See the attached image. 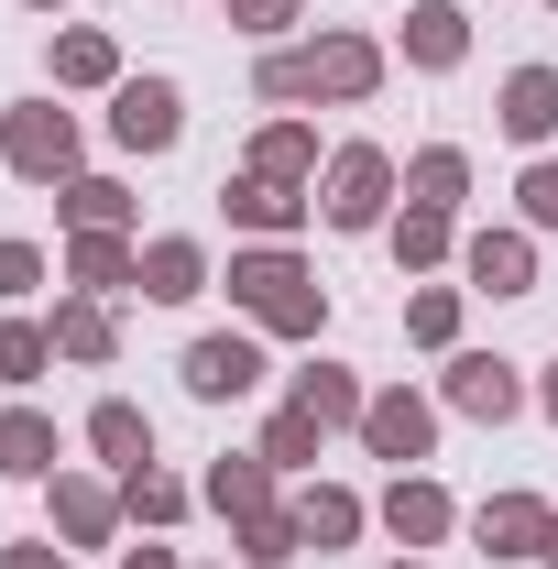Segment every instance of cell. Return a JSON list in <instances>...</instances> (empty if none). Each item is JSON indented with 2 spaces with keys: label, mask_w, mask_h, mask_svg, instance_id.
Returning a JSON list of instances; mask_svg holds the SVG:
<instances>
[{
  "label": "cell",
  "mask_w": 558,
  "mask_h": 569,
  "mask_svg": "<svg viewBox=\"0 0 558 569\" xmlns=\"http://www.w3.org/2000/svg\"><path fill=\"white\" fill-rule=\"evenodd\" d=\"M230 307L263 329V340H318L329 329V284L296 241H241L230 252Z\"/></svg>",
  "instance_id": "cell-1"
},
{
  "label": "cell",
  "mask_w": 558,
  "mask_h": 569,
  "mask_svg": "<svg viewBox=\"0 0 558 569\" xmlns=\"http://www.w3.org/2000/svg\"><path fill=\"white\" fill-rule=\"evenodd\" d=\"M395 198H406V164H395L383 142H340V153L318 164V219H329V230H383Z\"/></svg>",
  "instance_id": "cell-2"
},
{
  "label": "cell",
  "mask_w": 558,
  "mask_h": 569,
  "mask_svg": "<svg viewBox=\"0 0 558 569\" xmlns=\"http://www.w3.org/2000/svg\"><path fill=\"white\" fill-rule=\"evenodd\" d=\"M77 153H88L77 110H56V99H22V110H0V164H11L22 187H67V176H88Z\"/></svg>",
  "instance_id": "cell-3"
},
{
  "label": "cell",
  "mask_w": 558,
  "mask_h": 569,
  "mask_svg": "<svg viewBox=\"0 0 558 569\" xmlns=\"http://www.w3.org/2000/svg\"><path fill=\"white\" fill-rule=\"evenodd\" d=\"M110 142L121 153H176L187 142V88L176 77H121L110 88Z\"/></svg>",
  "instance_id": "cell-4"
},
{
  "label": "cell",
  "mask_w": 558,
  "mask_h": 569,
  "mask_svg": "<svg viewBox=\"0 0 558 569\" xmlns=\"http://www.w3.org/2000/svg\"><path fill=\"white\" fill-rule=\"evenodd\" d=\"M176 372H187V395H198V406H241V395L263 383V329H198Z\"/></svg>",
  "instance_id": "cell-5"
},
{
  "label": "cell",
  "mask_w": 558,
  "mask_h": 569,
  "mask_svg": "<svg viewBox=\"0 0 558 569\" xmlns=\"http://www.w3.org/2000/svg\"><path fill=\"white\" fill-rule=\"evenodd\" d=\"M350 438H361L372 460H395V471H417L427 449H438V406H427L417 383H383V395L361 406V427H350Z\"/></svg>",
  "instance_id": "cell-6"
},
{
  "label": "cell",
  "mask_w": 558,
  "mask_h": 569,
  "mask_svg": "<svg viewBox=\"0 0 558 569\" xmlns=\"http://www.w3.org/2000/svg\"><path fill=\"white\" fill-rule=\"evenodd\" d=\"M438 406L471 417V427H504V417H526V383H515V361H504V351H449Z\"/></svg>",
  "instance_id": "cell-7"
},
{
  "label": "cell",
  "mask_w": 558,
  "mask_h": 569,
  "mask_svg": "<svg viewBox=\"0 0 558 569\" xmlns=\"http://www.w3.org/2000/svg\"><path fill=\"white\" fill-rule=\"evenodd\" d=\"M296 56H307V99H340V110H361V99H372V88H383V67H395V56H383V44H372V33H318V44H296Z\"/></svg>",
  "instance_id": "cell-8"
},
{
  "label": "cell",
  "mask_w": 558,
  "mask_h": 569,
  "mask_svg": "<svg viewBox=\"0 0 558 569\" xmlns=\"http://www.w3.org/2000/svg\"><path fill=\"white\" fill-rule=\"evenodd\" d=\"M219 209H230V230H252V241H296L307 219H318V187H285V176H230L219 187Z\"/></svg>",
  "instance_id": "cell-9"
},
{
  "label": "cell",
  "mask_w": 558,
  "mask_h": 569,
  "mask_svg": "<svg viewBox=\"0 0 558 569\" xmlns=\"http://www.w3.org/2000/svg\"><path fill=\"white\" fill-rule=\"evenodd\" d=\"M460 274L471 296H537V230H515V219H492L460 241Z\"/></svg>",
  "instance_id": "cell-10"
},
{
  "label": "cell",
  "mask_w": 558,
  "mask_h": 569,
  "mask_svg": "<svg viewBox=\"0 0 558 569\" xmlns=\"http://www.w3.org/2000/svg\"><path fill=\"white\" fill-rule=\"evenodd\" d=\"M44 526H56L67 548H110V526H121V482H99V471H56V482H44Z\"/></svg>",
  "instance_id": "cell-11"
},
{
  "label": "cell",
  "mask_w": 558,
  "mask_h": 569,
  "mask_svg": "<svg viewBox=\"0 0 558 569\" xmlns=\"http://www.w3.org/2000/svg\"><path fill=\"white\" fill-rule=\"evenodd\" d=\"M275 482H285V471L263 460V449H219V460H209V482H198V503H209L219 526H252V515H275V503H285Z\"/></svg>",
  "instance_id": "cell-12"
},
{
  "label": "cell",
  "mask_w": 558,
  "mask_h": 569,
  "mask_svg": "<svg viewBox=\"0 0 558 569\" xmlns=\"http://www.w3.org/2000/svg\"><path fill=\"white\" fill-rule=\"evenodd\" d=\"M372 515H383V537H395V548H438V537L460 526V503H449V482H427V471H395Z\"/></svg>",
  "instance_id": "cell-13"
},
{
  "label": "cell",
  "mask_w": 558,
  "mask_h": 569,
  "mask_svg": "<svg viewBox=\"0 0 558 569\" xmlns=\"http://www.w3.org/2000/svg\"><path fill=\"white\" fill-rule=\"evenodd\" d=\"M67 284L77 296H142V241L132 230H67Z\"/></svg>",
  "instance_id": "cell-14"
},
{
  "label": "cell",
  "mask_w": 558,
  "mask_h": 569,
  "mask_svg": "<svg viewBox=\"0 0 558 569\" xmlns=\"http://www.w3.org/2000/svg\"><path fill=\"white\" fill-rule=\"evenodd\" d=\"M285 406H307V417H318L329 438H340V427H361V406H372V383H361L350 361H296V372H285Z\"/></svg>",
  "instance_id": "cell-15"
},
{
  "label": "cell",
  "mask_w": 558,
  "mask_h": 569,
  "mask_svg": "<svg viewBox=\"0 0 558 569\" xmlns=\"http://www.w3.org/2000/svg\"><path fill=\"white\" fill-rule=\"evenodd\" d=\"M56 361H77V372H110L121 361V318H110V296H56Z\"/></svg>",
  "instance_id": "cell-16"
},
{
  "label": "cell",
  "mask_w": 558,
  "mask_h": 569,
  "mask_svg": "<svg viewBox=\"0 0 558 569\" xmlns=\"http://www.w3.org/2000/svg\"><path fill=\"white\" fill-rule=\"evenodd\" d=\"M548 493H482L471 503V537H482V559H537V537H548Z\"/></svg>",
  "instance_id": "cell-17"
},
{
  "label": "cell",
  "mask_w": 558,
  "mask_h": 569,
  "mask_svg": "<svg viewBox=\"0 0 558 569\" xmlns=\"http://www.w3.org/2000/svg\"><path fill=\"white\" fill-rule=\"evenodd\" d=\"M492 121H504V142L548 153V132H558V67H515L504 88H492Z\"/></svg>",
  "instance_id": "cell-18"
},
{
  "label": "cell",
  "mask_w": 558,
  "mask_h": 569,
  "mask_svg": "<svg viewBox=\"0 0 558 569\" xmlns=\"http://www.w3.org/2000/svg\"><path fill=\"white\" fill-rule=\"evenodd\" d=\"M67 471V438L44 406H0V482H56Z\"/></svg>",
  "instance_id": "cell-19"
},
{
  "label": "cell",
  "mask_w": 558,
  "mask_h": 569,
  "mask_svg": "<svg viewBox=\"0 0 558 569\" xmlns=\"http://www.w3.org/2000/svg\"><path fill=\"white\" fill-rule=\"evenodd\" d=\"M395 44H406V67H417V77H449L460 56H471V11H460V0H417Z\"/></svg>",
  "instance_id": "cell-20"
},
{
  "label": "cell",
  "mask_w": 558,
  "mask_h": 569,
  "mask_svg": "<svg viewBox=\"0 0 558 569\" xmlns=\"http://www.w3.org/2000/svg\"><path fill=\"white\" fill-rule=\"evenodd\" d=\"M142 296H153V307H198V296H209V241H187V230L142 241Z\"/></svg>",
  "instance_id": "cell-21"
},
{
  "label": "cell",
  "mask_w": 558,
  "mask_h": 569,
  "mask_svg": "<svg viewBox=\"0 0 558 569\" xmlns=\"http://www.w3.org/2000/svg\"><path fill=\"white\" fill-rule=\"evenodd\" d=\"M383 241H395V263H406V274H438V263H460V219H449V209H417V198L383 219Z\"/></svg>",
  "instance_id": "cell-22"
},
{
  "label": "cell",
  "mask_w": 558,
  "mask_h": 569,
  "mask_svg": "<svg viewBox=\"0 0 558 569\" xmlns=\"http://www.w3.org/2000/svg\"><path fill=\"white\" fill-rule=\"evenodd\" d=\"M44 67H56V88H121V44H110V33H99V22H67V33H56V44H44Z\"/></svg>",
  "instance_id": "cell-23"
},
{
  "label": "cell",
  "mask_w": 558,
  "mask_h": 569,
  "mask_svg": "<svg viewBox=\"0 0 558 569\" xmlns=\"http://www.w3.org/2000/svg\"><path fill=\"white\" fill-rule=\"evenodd\" d=\"M88 449H99L110 471H142V460H153V417H142L132 395H99V406H88Z\"/></svg>",
  "instance_id": "cell-24"
},
{
  "label": "cell",
  "mask_w": 558,
  "mask_h": 569,
  "mask_svg": "<svg viewBox=\"0 0 558 569\" xmlns=\"http://www.w3.org/2000/svg\"><path fill=\"white\" fill-rule=\"evenodd\" d=\"M296 526H307V548L329 559V548H350V537L372 526V503L350 493V482H307V493H296Z\"/></svg>",
  "instance_id": "cell-25"
},
{
  "label": "cell",
  "mask_w": 558,
  "mask_h": 569,
  "mask_svg": "<svg viewBox=\"0 0 558 569\" xmlns=\"http://www.w3.org/2000/svg\"><path fill=\"white\" fill-rule=\"evenodd\" d=\"M121 515L165 537V526H187V515H198V482H176V471H153V460H142V471H121Z\"/></svg>",
  "instance_id": "cell-26"
},
{
  "label": "cell",
  "mask_w": 558,
  "mask_h": 569,
  "mask_svg": "<svg viewBox=\"0 0 558 569\" xmlns=\"http://www.w3.org/2000/svg\"><path fill=\"white\" fill-rule=\"evenodd\" d=\"M241 164H252V176H285V187H318V132H307V121H263Z\"/></svg>",
  "instance_id": "cell-27"
},
{
  "label": "cell",
  "mask_w": 558,
  "mask_h": 569,
  "mask_svg": "<svg viewBox=\"0 0 558 569\" xmlns=\"http://www.w3.org/2000/svg\"><path fill=\"white\" fill-rule=\"evenodd\" d=\"M56 219L67 230H132V187L121 176H67L56 187Z\"/></svg>",
  "instance_id": "cell-28"
},
{
  "label": "cell",
  "mask_w": 558,
  "mask_h": 569,
  "mask_svg": "<svg viewBox=\"0 0 558 569\" xmlns=\"http://www.w3.org/2000/svg\"><path fill=\"white\" fill-rule=\"evenodd\" d=\"M406 198H417V209H449V219H460V198H471V153H460V142H427L417 164H406Z\"/></svg>",
  "instance_id": "cell-29"
},
{
  "label": "cell",
  "mask_w": 558,
  "mask_h": 569,
  "mask_svg": "<svg viewBox=\"0 0 558 569\" xmlns=\"http://www.w3.org/2000/svg\"><path fill=\"white\" fill-rule=\"evenodd\" d=\"M230 548H241V569H296L307 559V526H296V503H275V515L230 526Z\"/></svg>",
  "instance_id": "cell-30"
},
{
  "label": "cell",
  "mask_w": 558,
  "mask_h": 569,
  "mask_svg": "<svg viewBox=\"0 0 558 569\" xmlns=\"http://www.w3.org/2000/svg\"><path fill=\"white\" fill-rule=\"evenodd\" d=\"M252 449H263V460H275V471H307V460H318V449H329V427L307 417V406H275V417H263V438H252Z\"/></svg>",
  "instance_id": "cell-31"
},
{
  "label": "cell",
  "mask_w": 558,
  "mask_h": 569,
  "mask_svg": "<svg viewBox=\"0 0 558 569\" xmlns=\"http://www.w3.org/2000/svg\"><path fill=\"white\" fill-rule=\"evenodd\" d=\"M56 372V329L44 318H0V383H44Z\"/></svg>",
  "instance_id": "cell-32"
},
{
  "label": "cell",
  "mask_w": 558,
  "mask_h": 569,
  "mask_svg": "<svg viewBox=\"0 0 558 569\" xmlns=\"http://www.w3.org/2000/svg\"><path fill=\"white\" fill-rule=\"evenodd\" d=\"M406 340L417 351H460V284H417L406 296Z\"/></svg>",
  "instance_id": "cell-33"
},
{
  "label": "cell",
  "mask_w": 558,
  "mask_h": 569,
  "mask_svg": "<svg viewBox=\"0 0 558 569\" xmlns=\"http://www.w3.org/2000/svg\"><path fill=\"white\" fill-rule=\"evenodd\" d=\"M515 209H526V230H558V153H537L515 176Z\"/></svg>",
  "instance_id": "cell-34"
},
{
  "label": "cell",
  "mask_w": 558,
  "mask_h": 569,
  "mask_svg": "<svg viewBox=\"0 0 558 569\" xmlns=\"http://www.w3.org/2000/svg\"><path fill=\"white\" fill-rule=\"evenodd\" d=\"M296 11H307V0H230V33H252V44H285V33H296Z\"/></svg>",
  "instance_id": "cell-35"
},
{
  "label": "cell",
  "mask_w": 558,
  "mask_h": 569,
  "mask_svg": "<svg viewBox=\"0 0 558 569\" xmlns=\"http://www.w3.org/2000/svg\"><path fill=\"white\" fill-rule=\"evenodd\" d=\"M33 284H44V252L33 241H0V307H22Z\"/></svg>",
  "instance_id": "cell-36"
},
{
  "label": "cell",
  "mask_w": 558,
  "mask_h": 569,
  "mask_svg": "<svg viewBox=\"0 0 558 569\" xmlns=\"http://www.w3.org/2000/svg\"><path fill=\"white\" fill-rule=\"evenodd\" d=\"M0 569H77V548L44 526V537H11V548H0Z\"/></svg>",
  "instance_id": "cell-37"
},
{
  "label": "cell",
  "mask_w": 558,
  "mask_h": 569,
  "mask_svg": "<svg viewBox=\"0 0 558 569\" xmlns=\"http://www.w3.org/2000/svg\"><path fill=\"white\" fill-rule=\"evenodd\" d=\"M121 569H187V559H176V548H132Z\"/></svg>",
  "instance_id": "cell-38"
},
{
  "label": "cell",
  "mask_w": 558,
  "mask_h": 569,
  "mask_svg": "<svg viewBox=\"0 0 558 569\" xmlns=\"http://www.w3.org/2000/svg\"><path fill=\"white\" fill-rule=\"evenodd\" d=\"M537 406H548V427H558V361H548V372H537Z\"/></svg>",
  "instance_id": "cell-39"
},
{
  "label": "cell",
  "mask_w": 558,
  "mask_h": 569,
  "mask_svg": "<svg viewBox=\"0 0 558 569\" xmlns=\"http://www.w3.org/2000/svg\"><path fill=\"white\" fill-rule=\"evenodd\" d=\"M537 559H548V569H558V515H548V537H537Z\"/></svg>",
  "instance_id": "cell-40"
},
{
  "label": "cell",
  "mask_w": 558,
  "mask_h": 569,
  "mask_svg": "<svg viewBox=\"0 0 558 569\" xmlns=\"http://www.w3.org/2000/svg\"><path fill=\"white\" fill-rule=\"evenodd\" d=\"M22 11H67V0H22Z\"/></svg>",
  "instance_id": "cell-41"
},
{
  "label": "cell",
  "mask_w": 558,
  "mask_h": 569,
  "mask_svg": "<svg viewBox=\"0 0 558 569\" xmlns=\"http://www.w3.org/2000/svg\"><path fill=\"white\" fill-rule=\"evenodd\" d=\"M383 569H427V559H383Z\"/></svg>",
  "instance_id": "cell-42"
},
{
  "label": "cell",
  "mask_w": 558,
  "mask_h": 569,
  "mask_svg": "<svg viewBox=\"0 0 558 569\" xmlns=\"http://www.w3.org/2000/svg\"><path fill=\"white\" fill-rule=\"evenodd\" d=\"M548 11H558V0H548Z\"/></svg>",
  "instance_id": "cell-43"
}]
</instances>
